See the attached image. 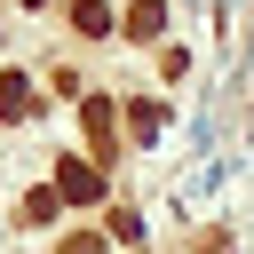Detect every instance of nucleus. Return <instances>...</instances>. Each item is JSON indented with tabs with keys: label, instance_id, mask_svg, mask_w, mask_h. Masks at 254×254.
I'll list each match as a JSON object with an SVG mask.
<instances>
[{
	"label": "nucleus",
	"instance_id": "1",
	"mask_svg": "<svg viewBox=\"0 0 254 254\" xmlns=\"http://www.w3.org/2000/svg\"><path fill=\"white\" fill-rule=\"evenodd\" d=\"M56 198H71V206H87V198H103V175H95L87 159H64V167H56Z\"/></svg>",
	"mask_w": 254,
	"mask_h": 254
},
{
	"label": "nucleus",
	"instance_id": "2",
	"mask_svg": "<svg viewBox=\"0 0 254 254\" xmlns=\"http://www.w3.org/2000/svg\"><path fill=\"white\" fill-rule=\"evenodd\" d=\"M71 24H79L87 40H103V32H111V8H103V0H79V8H71Z\"/></svg>",
	"mask_w": 254,
	"mask_h": 254
},
{
	"label": "nucleus",
	"instance_id": "3",
	"mask_svg": "<svg viewBox=\"0 0 254 254\" xmlns=\"http://www.w3.org/2000/svg\"><path fill=\"white\" fill-rule=\"evenodd\" d=\"M159 24H167V0H135V16H127V32H135V40H151Z\"/></svg>",
	"mask_w": 254,
	"mask_h": 254
},
{
	"label": "nucleus",
	"instance_id": "4",
	"mask_svg": "<svg viewBox=\"0 0 254 254\" xmlns=\"http://www.w3.org/2000/svg\"><path fill=\"white\" fill-rule=\"evenodd\" d=\"M24 103H32V87L8 71V79H0V119H24Z\"/></svg>",
	"mask_w": 254,
	"mask_h": 254
},
{
	"label": "nucleus",
	"instance_id": "5",
	"mask_svg": "<svg viewBox=\"0 0 254 254\" xmlns=\"http://www.w3.org/2000/svg\"><path fill=\"white\" fill-rule=\"evenodd\" d=\"M24 8H40V0H24Z\"/></svg>",
	"mask_w": 254,
	"mask_h": 254
}]
</instances>
